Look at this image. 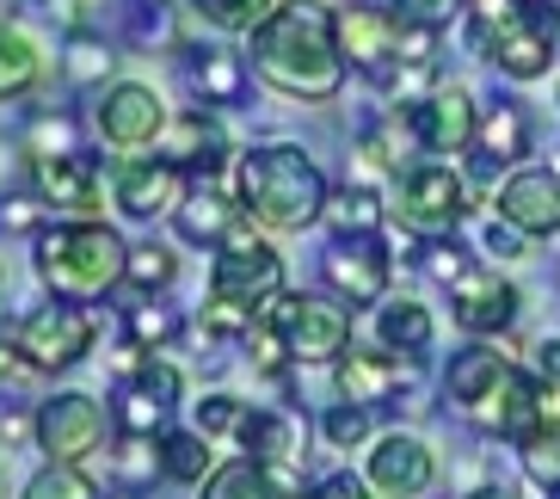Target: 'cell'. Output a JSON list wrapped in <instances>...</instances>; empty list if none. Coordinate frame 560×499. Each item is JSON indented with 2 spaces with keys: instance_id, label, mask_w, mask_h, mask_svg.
<instances>
[{
  "instance_id": "obj_1",
  "label": "cell",
  "mask_w": 560,
  "mask_h": 499,
  "mask_svg": "<svg viewBox=\"0 0 560 499\" xmlns=\"http://www.w3.org/2000/svg\"><path fill=\"white\" fill-rule=\"evenodd\" d=\"M253 74L278 86L283 100H332L346 86V56H339V25L320 0H278V13L259 32H247Z\"/></svg>"
},
{
  "instance_id": "obj_2",
  "label": "cell",
  "mask_w": 560,
  "mask_h": 499,
  "mask_svg": "<svg viewBox=\"0 0 560 499\" xmlns=\"http://www.w3.org/2000/svg\"><path fill=\"white\" fill-rule=\"evenodd\" d=\"M444 395L475 419L480 432H499V438H511V444H524L529 432H542L536 376H524L511 358H499V351H487V346H468V351L450 358Z\"/></svg>"
},
{
  "instance_id": "obj_3",
  "label": "cell",
  "mask_w": 560,
  "mask_h": 499,
  "mask_svg": "<svg viewBox=\"0 0 560 499\" xmlns=\"http://www.w3.org/2000/svg\"><path fill=\"white\" fill-rule=\"evenodd\" d=\"M241 210L265 229H308L327 217V179L296 142H265L241 161Z\"/></svg>"
},
{
  "instance_id": "obj_4",
  "label": "cell",
  "mask_w": 560,
  "mask_h": 499,
  "mask_svg": "<svg viewBox=\"0 0 560 499\" xmlns=\"http://www.w3.org/2000/svg\"><path fill=\"white\" fill-rule=\"evenodd\" d=\"M130 271V247L105 222H62L37 234V278L62 302H100Z\"/></svg>"
},
{
  "instance_id": "obj_5",
  "label": "cell",
  "mask_w": 560,
  "mask_h": 499,
  "mask_svg": "<svg viewBox=\"0 0 560 499\" xmlns=\"http://www.w3.org/2000/svg\"><path fill=\"white\" fill-rule=\"evenodd\" d=\"M259 321L278 327L290 339V358L296 364H327V358H346V339H351V309L346 302H327V297H290L278 290L271 302H259Z\"/></svg>"
},
{
  "instance_id": "obj_6",
  "label": "cell",
  "mask_w": 560,
  "mask_h": 499,
  "mask_svg": "<svg viewBox=\"0 0 560 499\" xmlns=\"http://www.w3.org/2000/svg\"><path fill=\"white\" fill-rule=\"evenodd\" d=\"M395 217L412 234H456L462 217H468V179L444 161L407 166L400 173V192H395Z\"/></svg>"
},
{
  "instance_id": "obj_7",
  "label": "cell",
  "mask_w": 560,
  "mask_h": 499,
  "mask_svg": "<svg viewBox=\"0 0 560 499\" xmlns=\"http://www.w3.org/2000/svg\"><path fill=\"white\" fill-rule=\"evenodd\" d=\"M278 290H283L278 247H271L265 234H253V229H241V222H234L229 241H222V253H215V266H210V297L259 309V302H271Z\"/></svg>"
},
{
  "instance_id": "obj_8",
  "label": "cell",
  "mask_w": 560,
  "mask_h": 499,
  "mask_svg": "<svg viewBox=\"0 0 560 499\" xmlns=\"http://www.w3.org/2000/svg\"><path fill=\"white\" fill-rule=\"evenodd\" d=\"M86 346H93V321L74 302H44L13 333V351L25 370H68L86 358Z\"/></svg>"
},
{
  "instance_id": "obj_9",
  "label": "cell",
  "mask_w": 560,
  "mask_h": 499,
  "mask_svg": "<svg viewBox=\"0 0 560 499\" xmlns=\"http://www.w3.org/2000/svg\"><path fill=\"white\" fill-rule=\"evenodd\" d=\"M400 130L431 154H462L480 136V112L462 86H425V100L400 105Z\"/></svg>"
},
{
  "instance_id": "obj_10",
  "label": "cell",
  "mask_w": 560,
  "mask_h": 499,
  "mask_svg": "<svg viewBox=\"0 0 560 499\" xmlns=\"http://www.w3.org/2000/svg\"><path fill=\"white\" fill-rule=\"evenodd\" d=\"M32 438L37 450H50V463H81L86 450L105 444V407L93 395H56L32 414Z\"/></svg>"
},
{
  "instance_id": "obj_11",
  "label": "cell",
  "mask_w": 560,
  "mask_h": 499,
  "mask_svg": "<svg viewBox=\"0 0 560 499\" xmlns=\"http://www.w3.org/2000/svg\"><path fill=\"white\" fill-rule=\"evenodd\" d=\"M93 124H100V136L112 142V149H149L154 136H166V105H161L154 86L117 81V86H105Z\"/></svg>"
},
{
  "instance_id": "obj_12",
  "label": "cell",
  "mask_w": 560,
  "mask_h": 499,
  "mask_svg": "<svg viewBox=\"0 0 560 499\" xmlns=\"http://www.w3.org/2000/svg\"><path fill=\"white\" fill-rule=\"evenodd\" d=\"M320 271L339 297L358 309V302H382L388 290V253H382L376 234H339L327 253H320Z\"/></svg>"
},
{
  "instance_id": "obj_13",
  "label": "cell",
  "mask_w": 560,
  "mask_h": 499,
  "mask_svg": "<svg viewBox=\"0 0 560 499\" xmlns=\"http://www.w3.org/2000/svg\"><path fill=\"white\" fill-rule=\"evenodd\" d=\"M339 25V56L363 74H388L400 62V13H382V7H339L332 13Z\"/></svg>"
},
{
  "instance_id": "obj_14",
  "label": "cell",
  "mask_w": 560,
  "mask_h": 499,
  "mask_svg": "<svg viewBox=\"0 0 560 499\" xmlns=\"http://www.w3.org/2000/svg\"><path fill=\"white\" fill-rule=\"evenodd\" d=\"M499 222L524 234H560V173L548 166H517L499 185Z\"/></svg>"
},
{
  "instance_id": "obj_15",
  "label": "cell",
  "mask_w": 560,
  "mask_h": 499,
  "mask_svg": "<svg viewBox=\"0 0 560 499\" xmlns=\"http://www.w3.org/2000/svg\"><path fill=\"white\" fill-rule=\"evenodd\" d=\"M431 475H438L431 450L419 444V438H407V432H388L376 450H370V487H376V494H388V499L425 494Z\"/></svg>"
},
{
  "instance_id": "obj_16",
  "label": "cell",
  "mask_w": 560,
  "mask_h": 499,
  "mask_svg": "<svg viewBox=\"0 0 560 499\" xmlns=\"http://www.w3.org/2000/svg\"><path fill=\"white\" fill-rule=\"evenodd\" d=\"M517 321V290H511L499 271H468L456 283V327L487 339V333H505Z\"/></svg>"
},
{
  "instance_id": "obj_17",
  "label": "cell",
  "mask_w": 560,
  "mask_h": 499,
  "mask_svg": "<svg viewBox=\"0 0 560 499\" xmlns=\"http://www.w3.org/2000/svg\"><path fill=\"white\" fill-rule=\"evenodd\" d=\"M555 25H560L555 13H536V7H524V19H517V25L499 37L487 62H499L511 81H536V74H548V62H555Z\"/></svg>"
},
{
  "instance_id": "obj_18",
  "label": "cell",
  "mask_w": 560,
  "mask_h": 499,
  "mask_svg": "<svg viewBox=\"0 0 560 499\" xmlns=\"http://www.w3.org/2000/svg\"><path fill=\"white\" fill-rule=\"evenodd\" d=\"M400 388H412V364H400L395 351H346L339 358V395L358 407H382Z\"/></svg>"
},
{
  "instance_id": "obj_19",
  "label": "cell",
  "mask_w": 560,
  "mask_h": 499,
  "mask_svg": "<svg viewBox=\"0 0 560 499\" xmlns=\"http://www.w3.org/2000/svg\"><path fill=\"white\" fill-rule=\"evenodd\" d=\"M117 204L130 217H166L185 204V166L173 161H130L117 173Z\"/></svg>"
},
{
  "instance_id": "obj_20",
  "label": "cell",
  "mask_w": 560,
  "mask_h": 499,
  "mask_svg": "<svg viewBox=\"0 0 560 499\" xmlns=\"http://www.w3.org/2000/svg\"><path fill=\"white\" fill-rule=\"evenodd\" d=\"M203 499H296V475L283 463L241 456V463L215 468L210 481H203Z\"/></svg>"
},
{
  "instance_id": "obj_21",
  "label": "cell",
  "mask_w": 560,
  "mask_h": 499,
  "mask_svg": "<svg viewBox=\"0 0 560 499\" xmlns=\"http://www.w3.org/2000/svg\"><path fill=\"white\" fill-rule=\"evenodd\" d=\"M37 192L56 210H74V217H93L100 210V179H93V161L68 154V161H37Z\"/></svg>"
},
{
  "instance_id": "obj_22",
  "label": "cell",
  "mask_w": 560,
  "mask_h": 499,
  "mask_svg": "<svg viewBox=\"0 0 560 499\" xmlns=\"http://www.w3.org/2000/svg\"><path fill=\"white\" fill-rule=\"evenodd\" d=\"M50 74V56H44V44H37L25 25H0V100H19V93H32L37 81Z\"/></svg>"
},
{
  "instance_id": "obj_23",
  "label": "cell",
  "mask_w": 560,
  "mask_h": 499,
  "mask_svg": "<svg viewBox=\"0 0 560 499\" xmlns=\"http://www.w3.org/2000/svg\"><path fill=\"white\" fill-rule=\"evenodd\" d=\"M234 210H241V204H229V192H222V185H191V192H185V204L179 210H173V222H179V234L185 241H203V247H222V241H229V229H234Z\"/></svg>"
},
{
  "instance_id": "obj_24",
  "label": "cell",
  "mask_w": 560,
  "mask_h": 499,
  "mask_svg": "<svg viewBox=\"0 0 560 499\" xmlns=\"http://www.w3.org/2000/svg\"><path fill=\"white\" fill-rule=\"evenodd\" d=\"M222 154H229V142H222V130H215L203 112L179 117V124H166V154H161V161H173V166H203V173H215V166H222Z\"/></svg>"
},
{
  "instance_id": "obj_25",
  "label": "cell",
  "mask_w": 560,
  "mask_h": 499,
  "mask_svg": "<svg viewBox=\"0 0 560 499\" xmlns=\"http://www.w3.org/2000/svg\"><path fill=\"white\" fill-rule=\"evenodd\" d=\"M480 161L487 166H505V161H524L529 154V124L517 105H493V112L480 117Z\"/></svg>"
},
{
  "instance_id": "obj_26",
  "label": "cell",
  "mask_w": 560,
  "mask_h": 499,
  "mask_svg": "<svg viewBox=\"0 0 560 499\" xmlns=\"http://www.w3.org/2000/svg\"><path fill=\"white\" fill-rule=\"evenodd\" d=\"M376 333H382V346H388V351H407V358H419V351L431 346V315L419 309V302H382Z\"/></svg>"
},
{
  "instance_id": "obj_27",
  "label": "cell",
  "mask_w": 560,
  "mask_h": 499,
  "mask_svg": "<svg viewBox=\"0 0 560 499\" xmlns=\"http://www.w3.org/2000/svg\"><path fill=\"white\" fill-rule=\"evenodd\" d=\"M241 444H247V456H259V463H290V456H296V426L283 414H247L241 419Z\"/></svg>"
},
{
  "instance_id": "obj_28",
  "label": "cell",
  "mask_w": 560,
  "mask_h": 499,
  "mask_svg": "<svg viewBox=\"0 0 560 499\" xmlns=\"http://www.w3.org/2000/svg\"><path fill=\"white\" fill-rule=\"evenodd\" d=\"M198 93H203V105H234L247 93V62L229 50H203L198 56Z\"/></svg>"
},
{
  "instance_id": "obj_29",
  "label": "cell",
  "mask_w": 560,
  "mask_h": 499,
  "mask_svg": "<svg viewBox=\"0 0 560 499\" xmlns=\"http://www.w3.org/2000/svg\"><path fill=\"white\" fill-rule=\"evenodd\" d=\"M524 19V0H468V44L480 56H493V44Z\"/></svg>"
},
{
  "instance_id": "obj_30",
  "label": "cell",
  "mask_w": 560,
  "mask_h": 499,
  "mask_svg": "<svg viewBox=\"0 0 560 499\" xmlns=\"http://www.w3.org/2000/svg\"><path fill=\"white\" fill-rule=\"evenodd\" d=\"M327 222H332V234H376L382 229V204L370 198L363 185L358 192L346 185V192H332L327 198Z\"/></svg>"
},
{
  "instance_id": "obj_31",
  "label": "cell",
  "mask_w": 560,
  "mask_h": 499,
  "mask_svg": "<svg viewBox=\"0 0 560 499\" xmlns=\"http://www.w3.org/2000/svg\"><path fill=\"white\" fill-rule=\"evenodd\" d=\"M198 19H210L215 32H259L265 19L278 13V0H191Z\"/></svg>"
},
{
  "instance_id": "obj_32",
  "label": "cell",
  "mask_w": 560,
  "mask_h": 499,
  "mask_svg": "<svg viewBox=\"0 0 560 499\" xmlns=\"http://www.w3.org/2000/svg\"><path fill=\"white\" fill-rule=\"evenodd\" d=\"M161 463L173 481H203V468H210V438L203 432H166L161 438Z\"/></svg>"
},
{
  "instance_id": "obj_33",
  "label": "cell",
  "mask_w": 560,
  "mask_h": 499,
  "mask_svg": "<svg viewBox=\"0 0 560 499\" xmlns=\"http://www.w3.org/2000/svg\"><path fill=\"white\" fill-rule=\"evenodd\" d=\"M25 499H100V487L86 481L74 463H50L25 481Z\"/></svg>"
},
{
  "instance_id": "obj_34",
  "label": "cell",
  "mask_w": 560,
  "mask_h": 499,
  "mask_svg": "<svg viewBox=\"0 0 560 499\" xmlns=\"http://www.w3.org/2000/svg\"><path fill=\"white\" fill-rule=\"evenodd\" d=\"M524 475L548 494H560V426H542V432L524 438Z\"/></svg>"
},
{
  "instance_id": "obj_35",
  "label": "cell",
  "mask_w": 560,
  "mask_h": 499,
  "mask_svg": "<svg viewBox=\"0 0 560 499\" xmlns=\"http://www.w3.org/2000/svg\"><path fill=\"white\" fill-rule=\"evenodd\" d=\"M161 414H166V401L154 395L149 383H130L124 395H117V426H124V432H136V438H149L154 426H161Z\"/></svg>"
},
{
  "instance_id": "obj_36",
  "label": "cell",
  "mask_w": 560,
  "mask_h": 499,
  "mask_svg": "<svg viewBox=\"0 0 560 499\" xmlns=\"http://www.w3.org/2000/svg\"><path fill=\"white\" fill-rule=\"evenodd\" d=\"M112 468L117 475H124V481H154V475H166V463H161V444H149V438H124V444H117V456H112Z\"/></svg>"
},
{
  "instance_id": "obj_37",
  "label": "cell",
  "mask_w": 560,
  "mask_h": 499,
  "mask_svg": "<svg viewBox=\"0 0 560 499\" xmlns=\"http://www.w3.org/2000/svg\"><path fill=\"white\" fill-rule=\"evenodd\" d=\"M25 149H32V161H68L74 154V124L68 117H32Z\"/></svg>"
},
{
  "instance_id": "obj_38",
  "label": "cell",
  "mask_w": 560,
  "mask_h": 499,
  "mask_svg": "<svg viewBox=\"0 0 560 499\" xmlns=\"http://www.w3.org/2000/svg\"><path fill=\"white\" fill-rule=\"evenodd\" d=\"M320 432H327V444H332V450L363 444V438H370V407H358V401H339V407H327Z\"/></svg>"
},
{
  "instance_id": "obj_39",
  "label": "cell",
  "mask_w": 560,
  "mask_h": 499,
  "mask_svg": "<svg viewBox=\"0 0 560 499\" xmlns=\"http://www.w3.org/2000/svg\"><path fill=\"white\" fill-rule=\"evenodd\" d=\"M112 62H117V56L105 50L100 37H86V32H74V44H68V74H74V81H81V86L105 81V74H112Z\"/></svg>"
},
{
  "instance_id": "obj_40",
  "label": "cell",
  "mask_w": 560,
  "mask_h": 499,
  "mask_svg": "<svg viewBox=\"0 0 560 499\" xmlns=\"http://www.w3.org/2000/svg\"><path fill=\"white\" fill-rule=\"evenodd\" d=\"M179 333V315L173 309H161V302H136L130 309V339L136 346H166Z\"/></svg>"
},
{
  "instance_id": "obj_41",
  "label": "cell",
  "mask_w": 560,
  "mask_h": 499,
  "mask_svg": "<svg viewBox=\"0 0 560 499\" xmlns=\"http://www.w3.org/2000/svg\"><path fill=\"white\" fill-rule=\"evenodd\" d=\"M130 283H142V290H161L166 278H173V253L161 247V241H149V247H130V271H124Z\"/></svg>"
},
{
  "instance_id": "obj_42",
  "label": "cell",
  "mask_w": 560,
  "mask_h": 499,
  "mask_svg": "<svg viewBox=\"0 0 560 499\" xmlns=\"http://www.w3.org/2000/svg\"><path fill=\"white\" fill-rule=\"evenodd\" d=\"M241 419H247V407H241L234 395H203V401H198V432H203V438L241 432Z\"/></svg>"
},
{
  "instance_id": "obj_43",
  "label": "cell",
  "mask_w": 560,
  "mask_h": 499,
  "mask_svg": "<svg viewBox=\"0 0 560 499\" xmlns=\"http://www.w3.org/2000/svg\"><path fill=\"white\" fill-rule=\"evenodd\" d=\"M431 62H438V25L400 19V68H431Z\"/></svg>"
},
{
  "instance_id": "obj_44",
  "label": "cell",
  "mask_w": 560,
  "mask_h": 499,
  "mask_svg": "<svg viewBox=\"0 0 560 499\" xmlns=\"http://www.w3.org/2000/svg\"><path fill=\"white\" fill-rule=\"evenodd\" d=\"M136 383H149L154 395L166 401V407H173V401H179V370L166 364V358H142V364H136Z\"/></svg>"
},
{
  "instance_id": "obj_45",
  "label": "cell",
  "mask_w": 560,
  "mask_h": 499,
  "mask_svg": "<svg viewBox=\"0 0 560 499\" xmlns=\"http://www.w3.org/2000/svg\"><path fill=\"white\" fill-rule=\"evenodd\" d=\"M395 7L412 25H450V19H456V0H395Z\"/></svg>"
},
{
  "instance_id": "obj_46",
  "label": "cell",
  "mask_w": 560,
  "mask_h": 499,
  "mask_svg": "<svg viewBox=\"0 0 560 499\" xmlns=\"http://www.w3.org/2000/svg\"><path fill=\"white\" fill-rule=\"evenodd\" d=\"M425 271H431L438 283H462V278H468V259H462L456 247H431V253H425Z\"/></svg>"
},
{
  "instance_id": "obj_47",
  "label": "cell",
  "mask_w": 560,
  "mask_h": 499,
  "mask_svg": "<svg viewBox=\"0 0 560 499\" xmlns=\"http://www.w3.org/2000/svg\"><path fill=\"white\" fill-rule=\"evenodd\" d=\"M487 253H499V259H517V253H524V229H511V222L499 229V222H493V229H487Z\"/></svg>"
},
{
  "instance_id": "obj_48",
  "label": "cell",
  "mask_w": 560,
  "mask_h": 499,
  "mask_svg": "<svg viewBox=\"0 0 560 499\" xmlns=\"http://www.w3.org/2000/svg\"><path fill=\"white\" fill-rule=\"evenodd\" d=\"M536 414H542V426H560V383L536 376Z\"/></svg>"
},
{
  "instance_id": "obj_49",
  "label": "cell",
  "mask_w": 560,
  "mask_h": 499,
  "mask_svg": "<svg viewBox=\"0 0 560 499\" xmlns=\"http://www.w3.org/2000/svg\"><path fill=\"white\" fill-rule=\"evenodd\" d=\"M536 376H542V383H560V339H542V346H536Z\"/></svg>"
},
{
  "instance_id": "obj_50",
  "label": "cell",
  "mask_w": 560,
  "mask_h": 499,
  "mask_svg": "<svg viewBox=\"0 0 560 499\" xmlns=\"http://www.w3.org/2000/svg\"><path fill=\"white\" fill-rule=\"evenodd\" d=\"M19 166H25V161H19V149L7 142V136H0V198H7V185L19 179Z\"/></svg>"
},
{
  "instance_id": "obj_51",
  "label": "cell",
  "mask_w": 560,
  "mask_h": 499,
  "mask_svg": "<svg viewBox=\"0 0 560 499\" xmlns=\"http://www.w3.org/2000/svg\"><path fill=\"white\" fill-rule=\"evenodd\" d=\"M37 222V204H13V210H7V229H32Z\"/></svg>"
},
{
  "instance_id": "obj_52",
  "label": "cell",
  "mask_w": 560,
  "mask_h": 499,
  "mask_svg": "<svg viewBox=\"0 0 560 499\" xmlns=\"http://www.w3.org/2000/svg\"><path fill=\"white\" fill-rule=\"evenodd\" d=\"M524 7H536V13H555V19H560V0H524Z\"/></svg>"
},
{
  "instance_id": "obj_53",
  "label": "cell",
  "mask_w": 560,
  "mask_h": 499,
  "mask_svg": "<svg viewBox=\"0 0 560 499\" xmlns=\"http://www.w3.org/2000/svg\"><path fill=\"white\" fill-rule=\"evenodd\" d=\"M475 499H511V494H505V487H487V494H475Z\"/></svg>"
}]
</instances>
